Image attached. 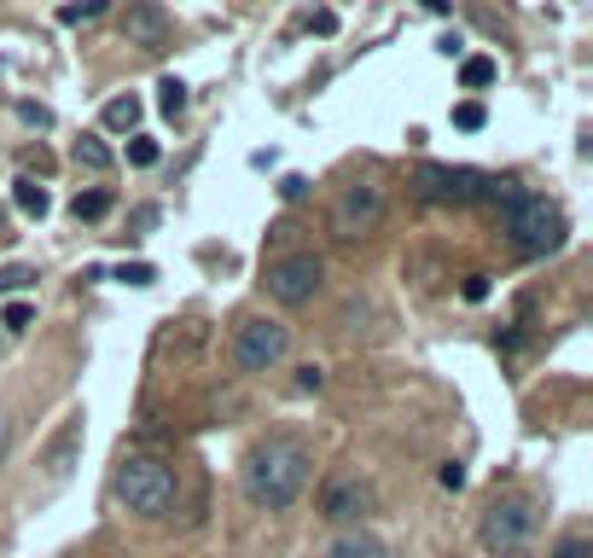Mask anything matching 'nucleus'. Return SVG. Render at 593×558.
Here are the masks:
<instances>
[{
	"mask_svg": "<svg viewBox=\"0 0 593 558\" xmlns=\"http://www.w3.org/2000/svg\"><path fill=\"white\" fill-rule=\"evenodd\" d=\"M308 484V448L291 442V437H268L250 448L245 460V495L256 506H268V512H286V506L303 495Z\"/></svg>",
	"mask_w": 593,
	"mask_h": 558,
	"instance_id": "1",
	"label": "nucleus"
},
{
	"mask_svg": "<svg viewBox=\"0 0 593 558\" xmlns=\"http://www.w3.org/2000/svg\"><path fill=\"white\" fill-rule=\"evenodd\" d=\"M501 233L518 257H547V250L564 245V216L541 192H524L512 181V192L501 198Z\"/></svg>",
	"mask_w": 593,
	"mask_h": 558,
	"instance_id": "2",
	"label": "nucleus"
},
{
	"mask_svg": "<svg viewBox=\"0 0 593 558\" xmlns=\"http://www.w3.org/2000/svg\"><path fill=\"white\" fill-rule=\"evenodd\" d=\"M414 192L425 205H477V198H501L512 192V181H495L483 169H466V163H419L414 169Z\"/></svg>",
	"mask_w": 593,
	"mask_h": 558,
	"instance_id": "3",
	"label": "nucleus"
},
{
	"mask_svg": "<svg viewBox=\"0 0 593 558\" xmlns=\"http://www.w3.org/2000/svg\"><path fill=\"white\" fill-rule=\"evenodd\" d=\"M111 489H117V500L128 506V512L169 518V506H175V471L164 460H151V454H128V460L117 466V477H111Z\"/></svg>",
	"mask_w": 593,
	"mask_h": 558,
	"instance_id": "4",
	"label": "nucleus"
},
{
	"mask_svg": "<svg viewBox=\"0 0 593 558\" xmlns=\"http://www.w3.org/2000/svg\"><path fill=\"white\" fill-rule=\"evenodd\" d=\"M477 541L488 558H512L535 541V506L524 495H495L483 506V524H477Z\"/></svg>",
	"mask_w": 593,
	"mask_h": 558,
	"instance_id": "5",
	"label": "nucleus"
},
{
	"mask_svg": "<svg viewBox=\"0 0 593 558\" xmlns=\"http://www.w3.org/2000/svg\"><path fill=\"white\" fill-rule=\"evenodd\" d=\"M286 343H291V332L279 320H245L239 338H234V367L239 372H274L286 361Z\"/></svg>",
	"mask_w": 593,
	"mask_h": 558,
	"instance_id": "6",
	"label": "nucleus"
},
{
	"mask_svg": "<svg viewBox=\"0 0 593 558\" xmlns=\"http://www.w3.org/2000/svg\"><path fill=\"white\" fill-rule=\"evenodd\" d=\"M320 279H326V268H320V257H308V250H297V257H279V262H268V297L274 302H286V309H303L308 297L320 291Z\"/></svg>",
	"mask_w": 593,
	"mask_h": 558,
	"instance_id": "7",
	"label": "nucleus"
},
{
	"mask_svg": "<svg viewBox=\"0 0 593 558\" xmlns=\"http://www.w3.org/2000/svg\"><path fill=\"white\" fill-rule=\"evenodd\" d=\"M378 221H384V187H378V181L344 187L338 210H332V233H338V239H367Z\"/></svg>",
	"mask_w": 593,
	"mask_h": 558,
	"instance_id": "8",
	"label": "nucleus"
},
{
	"mask_svg": "<svg viewBox=\"0 0 593 558\" xmlns=\"http://www.w3.org/2000/svg\"><path fill=\"white\" fill-rule=\"evenodd\" d=\"M367 506H373V489L360 484L355 471L332 477V484L320 489V518H332V524H355V518H367Z\"/></svg>",
	"mask_w": 593,
	"mask_h": 558,
	"instance_id": "9",
	"label": "nucleus"
},
{
	"mask_svg": "<svg viewBox=\"0 0 593 558\" xmlns=\"http://www.w3.org/2000/svg\"><path fill=\"white\" fill-rule=\"evenodd\" d=\"M122 36H128V47H164L169 41V18L158 7H128Z\"/></svg>",
	"mask_w": 593,
	"mask_h": 558,
	"instance_id": "10",
	"label": "nucleus"
},
{
	"mask_svg": "<svg viewBox=\"0 0 593 558\" xmlns=\"http://www.w3.org/2000/svg\"><path fill=\"white\" fill-rule=\"evenodd\" d=\"M76 442H82V413H70L65 430L53 437V448H47V477H53V484H65V477H70V454H76Z\"/></svg>",
	"mask_w": 593,
	"mask_h": 558,
	"instance_id": "11",
	"label": "nucleus"
},
{
	"mask_svg": "<svg viewBox=\"0 0 593 558\" xmlns=\"http://www.w3.org/2000/svg\"><path fill=\"white\" fill-rule=\"evenodd\" d=\"M12 205L23 210V216H47V210H53V198H47V187H36V175H18V181H12Z\"/></svg>",
	"mask_w": 593,
	"mask_h": 558,
	"instance_id": "12",
	"label": "nucleus"
},
{
	"mask_svg": "<svg viewBox=\"0 0 593 558\" xmlns=\"http://www.w3.org/2000/svg\"><path fill=\"white\" fill-rule=\"evenodd\" d=\"M320 558H384V541H378V536H360V529H349V536H338Z\"/></svg>",
	"mask_w": 593,
	"mask_h": 558,
	"instance_id": "13",
	"label": "nucleus"
},
{
	"mask_svg": "<svg viewBox=\"0 0 593 558\" xmlns=\"http://www.w3.org/2000/svg\"><path fill=\"white\" fill-rule=\"evenodd\" d=\"M106 129L111 134H135L140 129V99L135 93H122V99H111V106H106Z\"/></svg>",
	"mask_w": 593,
	"mask_h": 558,
	"instance_id": "14",
	"label": "nucleus"
},
{
	"mask_svg": "<svg viewBox=\"0 0 593 558\" xmlns=\"http://www.w3.org/2000/svg\"><path fill=\"white\" fill-rule=\"evenodd\" d=\"M76 163H82V169H93V175H106L117 158H111V146H106V140L82 134V140H76Z\"/></svg>",
	"mask_w": 593,
	"mask_h": 558,
	"instance_id": "15",
	"label": "nucleus"
},
{
	"mask_svg": "<svg viewBox=\"0 0 593 558\" xmlns=\"http://www.w3.org/2000/svg\"><path fill=\"white\" fill-rule=\"evenodd\" d=\"M488 82H495V59H488V53H472V59H459V88H488Z\"/></svg>",
	"mask_w": 593,
	"mask_h": 558,
	"instance_id": "16",
	"label": "nucleus"
},
{
	"mask_svg": "<svg viewBox=\"0 0 593 558\" xmlns=\"http://www.w3.org/2000/svg\"><path fill=\"white\" fill-rule=\"evenodd\" d=\"M70 216H76V221H106V216H111V192H76Z\"/></svg>",
	"mask_w": 593,
	"mask_h": 558,
	"instance_id": "17",
	"label": "nucleus"
},
{
	"mask_svg": "<svg viewBox=\"0 0 593 558\" xmlns=\"http://www.w3.org/2000/svg\"><path fill=\"white\" fill-rule=\"evenodd\" d=\"M158 106H164V117L187 111V82H180V76H164V82H158Z\"/></svg>",
	"mask_w": 593,
	"mask_h": 558,
	"instance_id": "18",
	"label": "nucleus"
},
{
	"mask_svg": "<svg viewBox=\"0 0 593 558\" xmlns=\"http://www.w3.org/2000/svg\"><path fill=\"white\" fill-rule=\"evenodd\" d=\"M158 158H164V146L151 134H128V163H135V169H151Z\"/></svg>",
	"mask_w": 593,
	"mask_h": 558,
	"instance_id": "19",
	"label": "nucleus"
},
{
	"mask_svg": "<svg viewBox=\"0 0 593 558\" xmlns=\"http://www.w3.org/2000/svg\"><path fill=\"white\" fill-rule=\"evenodd\" d=\"M30 320H36V302H23V297H12L7 309H0V326H7V332H23Z\"/></svg>",
	"mask_w": 593,
	"mask_h": 558,
	"instance_id": "20",
	"label": "nucleus"
},
{
	"mask_svg": "<svg viewBox=\"0 0 593 558\" xmlns=\"http://www.w3.org/2000/svg\"><path fill=\"white\" fill-rule=\"evenodd\" d=\"M483 122H488V111L477 106V99H466V106H454V129H466V134H477V129H483Z\"/></svg>",
	"mask_w": 593,
	"mask_h": 558,
	"instance_id": "21",
	"label": "nucleus"
},
{
	"mask_svg": "<svg viewBox=\"0 0 593 558\" xmlns=\"http://www.w3.org/2000/svg\"><path fill=\"white\" fill-rule=\"evenodd\" d=\"M93 18H106V0H82V7L59 12V23H93Z\"/></svg>",
	"mask_w": 593,
	"mask_h": 558,
	"instance_id": "22",
	"label": "nucleus"
},
{
	"mask_svg": "<svg viewBox=\"0 0 593 558\" xmlns=\"http://www.w3.org/2000/svg\"><path fill=\"white\" fill-rule=\"evenodd\" d=\"M117 279H122V286H151V279H158V268H151V262H122Z\"/></svg>",
	"mask_w": 593,
	"mask_h": 558,
	"instance_id": "23",
	"label": "nucleus"
},
{
	"mask_svg": "<svg viewBox=\"0 0 593 558\" xmlns=\"http://www.w3.org/2000/svg\"><path fill=\"white\" fill-rule=\"evenodd\" d=\"M30 279H36L30 268H0V297H18L23 286H30Z\"/></svg>",
	"mask_w": 593,
	"mask_h": 558,
	"instance_id": "24",
	"label": "nucleus"
},
{
	"mask_svg": "<svg viewBox=\"0 0 593 558\" xmlns=\"http://www.w3.org/2000/svg\"><path fill=\"white\" fill-rule=\"evenodd\" d=\"M553 558H593V547H587V536H564L553 547Z\"/></svg>",
	"mask_w": 593,
	"mask_h": 558,
	"instance_id": "25",
	"label": "nucleus"
},
{
	"mask_svg": "<svg viewBox=\"0 0 593 558\" xmlns=\"http://www.w3.org/2000/svg\"><path fill=\"white\" fill-rule=\"evenodd\" d=\"M459 297H466V302H483V297H488V273H466V286H459Z\"/></svg>",
	"mask_w": 593,
	"mask_h": 558,
	"instance_id": "26",
	"label": "nucleus"
},
{
	"mask_svg": "<svg viewBox=\"0 0 593 558\" xmlns=\"http://www.w3.org/2000/svg\"><path fill=\"white\" fill-rule=\"evenodd\" d=\"M308 30H315V36H338V12H308Z\"/></svg>",
	"mask_w": 593,
	"mask_h": 558,
	"instance_id": "27",
	"label": "nucleus"
},
{
	"mask_svg": "<svg viewBox=\"0 0 593 558\" xmlns=\"http://www.w3.org/2000/svg\"><path fill=\"white\" fill-rule=\"evenodd\" d=\"M326 385V372L315 367V361H308V367H297V390H320Z\"/></svg>",
	"mask_w": 593,
	"mask_h": 558,
	"instance_id": "28",
	"label": "nucleus"
},
{
	"mask_svg": "<svg viewBox=\"0 0 593 558\" xmlns=\"http://www.w3.org/2000/svg\"><path fill=\"white\" fill-rule=\"evenodd\" d=\"M18 117L36 122V129H47V122H53V111H47V106H18Z\"/></svg>",
	"mask_w": 593,
	"mask_h": 558,
	"instance_id": "29",
	"label": "nucleus"
},
{
	"mask_svg": "<svg viewBox=\"0 0 593 558\" xmlns=\"http://www.w3.org/2000/svg\"><path fill=\"white\" fill-rule=\"evenodd\" d=\"M303 192H308L303 175H286V181H279V198H303Z\"/></svg>",
	"mask_w": 593,
	"mask_h": 558,
	"instance_id": "30",
	"label": "nucleus"
},
{
	"mask_svg": "<svg viewBox=\"0 0 593 558\" xmlns=\"http://www.w3.org/2000/svg\"><path fill=\"white\" fill-rule=\"evenodd\" d=\"M443 489H466V466H443Z\"/></svg>",
	"mask_w": 593,
	"mask_h": 558,
	"instance_id": "31",
	"label": "nucleus"
},
{
	"mask_svg": "<svg viewBox=\"0 0 593 558\" xmlns=\"http://www.w3.org/2000/svg\"><path fill=\"white\" fill-rule=\"evenodd\" d=\"M7 442H12V419L0 413V460H7Z\"/></svg>",
	"mask_w": 593,
	"mask_h": 558,
	"instance_id": "32",
	"label": "nucleus"
}]
</instances>
